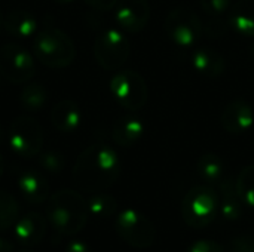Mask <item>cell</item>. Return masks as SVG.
<instances>
[{
	"label": "cell",
	"mask_w": 254,
	"mask_h": 252,
	"mask_svg": "<svg viewBox=\"0 0 254 252\" xmlns=\"http://www.w3.org/2000/svg\"><path fill=\"white\" fill-rule=\"evenodd\" d=\"M121 174V160L115 149L104 143L88 146L73 166V181L80 192L100 193L112 187Z\"/></svg>",
	"instance_id": "6da1fadb"
},
{
	"label": "cell",
	"mask_w": 254,
	"mask_h": 252,
	"mask_svg": "<svg viewBox=\"0 0 254 252\" xmlns=\"http://www.w3.org/2000/svg\"><path fill=\"white\" fill-rule=\"evenodd\" d=\"M88 220V202L76 190H58L46 201V221L60 238L79 233L86 226Z\"/></svg>",
	"instance_id": "7a4b0ae2"
},
{
	"label": "cell",
	"mask_w": 254,
	"mask_h": 252,
	"mask_svg": "<svg viewBox=\"0 0 254 252\" xmlns=\"http://www.w3.org/2000/svg\"><path fill=\"white\" fill-rule=\"evenodd\" d=\"M33 52L37 61L49 68H65L76 59L73 39L55 25H43L34 36Z\"/></svg>",
	"instance_id": "3957f363"
},
{
	"label": "cell",
	"mask_w": 254,
	"mask_h": 252,
	"mask_svg": "<svg viewBox=\"0 0 254 252\" xmlns=\"http://www.w3.org/2000/svg\"><path fill=\"white\" fill-rule=\"evenodd\" d=\"M219 215V193L211 186L192 187L182 201L183 221L192 229L210 226Z\"/></svg>",
	"instance_id": "277c9868"
},
{
	"label": "cell",
	"mask_w": 254,
	"mask_h": 252,
	"mask_svg": "<svg viewBox=\"0 0 254 252\" xmlns=\"http://www.w3.org/2000/svg\"><path fill=\"white\" fill-rule=\"evenodd\" d=\"M118 236L132 248L146 250L156 241V229L143 212L128 208L118 214L115 221Z\"/></svg>",
	"instance_id": "5b68a950"
},
{
	"label": "cell",
	"mask_w": 254,
	"mask_h": 252,
	"mask_svg": "<svg viewBox=\"0 0 254 252\" xmlns=\"http://www.w3.org/2000/svg\"><path fill=\"white\" fill-rule=\"evenodd\" d=\"M131 55V43L118 28H107L94 42V56L97 64L106 71L119 70Z\"/></svg>",
	"instance_id": "8992f818"
},
{
	"label": "cell",
	"mask_w": 254,
	"mask_h": 252,
	"mask_svg": "<svg viewBox=\"0 0 254 252\" xmlns=\"http://www.w3.org/2000/svg\"><path fill=\"white\" fill-rule=\"evenodd\" d=\"M110 92L119 105L131 111L143 108L149 98V89L144 77L132 70L116 73L110 79Z\"/></svg>",
	"instance_id": "52a82bcc"
},
{
	"label": "cell",
	"mask_w": 254,
	"mask_h": 252,
	"mask_svg": "<svg viewBox=\"0 0 254 252\" xmlns=\"http://www.w3.org/2000/svg\"><path fill=\"white\" fill-rule=\"evenodd\" d=\"M9 146L22 159L39 156L43 147V129L40 123L30 116L16 117L9 128Z\"/></svg>",
	"instance_id": "ba28073f"
},
{
	"label": "cell",
	"mask_w": 254,
	"mask_h": 252,
	"mask_svg": "<svg viewBox=\"0 0 254 252\" xmlns=\"http://www.w3.org/2000/svg\"><path fill=\"white\" fill-rule=\"evenodd\" d=\"M165 34L182 48L195 45L204 31V24L196 12L189 7L180 6L173 9L164 21Z\"/></svg>",
	"instance_id": "9c48e42d"
},
{
	"label": "cell",
	"mask_w": 254,
	"mask_h": 252,
	"mask_svg": "<svg viewBox=\"0 0 254 252\" xmlns=\"http://www.w3.org/2000/svg\"><path fill=\"white\" fill-rule=\"evenodd\" d=\"M36 71L33 55L16 43H6L0 48V76L10 83H27Z\"/></svg>",
	"instance_id": "30bf717a"
},
{
	"label": "cell",
	"mask_w": 254,
	"mask_h": 252,
	"mask_svg": "<svg viewBox=\"0 0 254 252\" xmlns=\"http://www.w3.org/2000/svg\"><path fill=\"white\" fill-rule=\"evenodd\" d=\"M115 19L121 30L127 33H140L150 19V4L147 0H119Z\"/></svg>",
	"instance_id": "8fae6325"
},
{
	"label": "cell",
	"mask_w": 254,
	"mask_h": 252,
	"mask_svg": "<svg viewBox=\"0 0 254 252\" xmlns=\"http://www.w3.org/2000/svg\"><path fill=\"white\" fill-rule=\"evenodd\" d=\"M223 129L232 135H243L254 125L253 107L243 98H235L226 104L220 114Z\"/></svg>",
	"instance_id": "7c38bea8"
},
{
	"label": "cell",
	"mask_w": 254,
	"mask_h": 252,
	"mask_svg": "<svg viewBox=\"0 0 254 252\" xmlns=\"http://www.w3.org/2000/svg\"><path fill=\"white\" fill-rule=\"evenodd\" d=\"M46 218L39 212H28L22 215L13 226L16 242L22 247L37 245L46 233Z\"/></svg>",
	"instance_id": "4fadbf2b"
},
{
	"label": "cell",
	"mask_w": 254,
	"mask_h": 252,
	"mask_svg": "<svg viewBox=\"0 0 254 252\" xmlns=\"http://www.w3.org/2000/svg\"><path fill=\"white\" fill-rule=\"evenodd\" d=\"M244 202L237 190L235 180L225 178L219 183V214L225 221H238L244 214Z\"/></svg>",
	"instance_id": "5bb4252c"
},
{
	"label": "cell",
	"mask_w": 254,
	"mask_h": 252,
	"mask_svg": "<svg viewBox=\"0 0 254 252\" xmlns=\"http://www.w3.org/2000/svg\"><path fill=\"white\" fill-rule=\"evenodd\" d=\"M51 123L60 134H71L82 123L80 107L73 100H61L51 110Z\"/></svg>",
	"instance_id": "9a60e30c"
},
{
	"label": "cell",
	"mask_w": 254,
	"mask_h": 252,
	"mask_svg": "<svg viewBox=\"0 0 254 252\" xmlns=\"http://www.w3.org/2000/svg\"><path fill=\"white\" fill-rule=\"evenodd\" d=\"M18 189L22 198L31 205H40L49 199V186L46 178L34 171L27 169L18 177Z\"/></svg>",
	"instance_id": "2e32d148"
},
{
	"label": "cell",
	"mask_w": 254,
	"mask_h": 252,
	"mask_svg": "<svg viewBox=\"0 0 254 252\" xmlns=\"http://www.w3.org/2000/svg\"><path fill=\"white\" fill-rule=\"evenodd\" d=\"M193 68L204 77H220L226 70L225 58L213 48H199L192 53Z\"/></svg>",
	"instance_id": "e0dca14e"
},
{
	"label": "cell",
	"mask_w": 254,
	"mask_h": 252,
	"mask_svg": "<svg viewBox=\"0 0 254 252\" xmlns=\"http://www.w3.org/2000/svg\"><path fill=\"white\" fill-rule=\"evenodd\" d=\"M144 135V123L132 116L118 119L112 126V140L119 147H132Z\"/></svg>",
	"instance_id": "ac0fdd59"
},
{
	"label": "cell",
	"mask_w": 254,
	"mask_h": 252,
	"mask_svg": "<svg viewBox=\"0 0 254 252\" xmlns=\"http://www.w3.org/2000/svg\"><path fill=\"white\" fill-rule=\"evenodd\" d=\"M3 28L16 39H30L39 31L37 19L27 10H12L3 18Z\"/></svg>",
	"instance_id": "d6986e66"
},
{
	"label": "cell",
	"mask_w": 254,
	"mask_h": 252,
	"mask_svg": "<svg viewBox=\"0 0 254 252\" xmlns=\"http://www.w3.org/2000/svg\"><path fill=\"white\" fill-rule=\"evenodd\" d=\"M229 25L244 37H254V0H238L229 9Z\"/></svg>",
	"instance_id": "ffe728a7"
},
{
	"label": "cell",
	"mask_w": 254,
	"mask_h": 252,
	"mask_svg": "<svg viewBox=\"0 0 254 252\" xmlns=\"http://www.w3.org/2000/svg\"><path fill=\"white\" fill-rule=\"evenodd\" d=\"M196 172L201 180L207 184H216L222 181L223 175V162L222 157L213 151L204 153L196 160Z\"/></svg>",
	"instance_id": "44dd1931"
},
{
	"label": "cell",
	"mask_w": 254,
	"mask_h": 252,
	"mask_svg": "<svg viewBox=\"0 0 254 252\" xmlns=\"http://www.w3.org/2000/svg\"><path fill=\"white\" fill-rule=\"evenodd\" d=\"M86 202H88L89 215L98 220H107L118 212V201L112 195H107L104 192L92 193L86 199Z\"/></svg>",
	"instance_id": "7402d4cb"
},
{
	"label": "cell",
	"mask_w": 254,
	"mask_h": 252,
	"mask_svg": "<svg viewBox=\"0 0 254 252\" xmlns=\"http://www.w3.org/2000/svg\"><path fill=\"white\" fill-rule=\"evenodd\" d=\"M19 100L27 111H40L48 102V89L40 82H27V85H24L21 91Z\"/></svg>",
	"instance_id": "603a6c76"
},
{
	"label": "cell",
	"mask_w": 254,
	"mask_h": 252,
	"mask_svg": "<svg viewBox=\"0 0 254 252\" xmlns=\"http://www.w3.org/2000/svg\"><path fill=\"white\" fill-rule=\"evenodd\" d=\"M19 218V205L13 195L0 190V232L15 226Z\"/></svg>",
	"instance_id": "cb8c5ba5"
},
{
	"label": "cell",
	"mask_w": 254,
	"mask_h": 252,
	"mask_svg": "<svg viewBox=\"0 0 254 252\" xmlns=\"http://www.w3.org/2000/svg\"><path fill=\"white\" fill-rule=\"evenodd\" d=\"M235 184L244 205L254 208V165H249L241 169L235 180Z\"/></svg>",
	"instance_id": "d4e9b609"
},
{
	"label": "cell",
	"mask_w": 254,
	"mask_h": 252,
	"mask_svg": "<svg viewBox=\"0 0 254 252\" xmlns=\"http://www.w3.org/2000/svg\"><path fill=\"white\" fill-rule=\"evenodd\" d=\"M39 165L51 172V174H58L64 169L65 166V159L60 151L55 150H46V151H40L39 154Z\"/></svg>",
	"instance_id": "484cf974"
},
{
	"label": "cell",
	"mask_w": 254,
	"mask_h": 252,
	"mask_svg": "<svg viewBox=\"0 0 254 252\" xmlns=\"http://www.w3.org/2000/svg\"><path fill=\"white\" fill-rule=\"evenodd\" d=\"M204 12L211 16H222L229 12L232 0H199Z\"/></svg>",
	"instance_id": "4316f807"
},
{
	"label": "cell",
	"mask_w": 254,
	"mask_h": 252,
	"mask_svg": "<svg viewBox=\"0 0 254 252\" xmlns=\"http://www.w3.org/2000/svg\"><path fill=\"white\" fill-rule=\"evenodd\" d=\"M231 252H254V235H238L229 244Z\"/></svg>",
	"instance_id": "83f0119b"
},
{
	"label": "cell",
	"mask_w": 254,
	"mask_h": 252,
	"mask_svg": "<svg viewBox=\"0 0 254 252\" xmlns=\"http://www.w3.org/2000/svg\"><path fill=\"white\" fill-rule=\"evenodd\" d=\"M188 252H225L223 247L211 239H201L190 245Z\"/></svg>",
	"instance_id": "f1b7e54d"
},
{
	"label": "cell",
	"mask_w": 254,
	"mask_h": 252,
	"mask_svg": "<svg viewBox=\"0 0 254 252\" xmlns=\"http://www.w3.org/2000/svg\"><path fill=\"white\" fill-rule=\"evenodd\" d=\"M86 4H89L92 9L98 12H109L116 7L119 0H85Z\"/></svg>",
	"instance_id": "f546056e"
},
{
	"label": "cell",
	"mask_w": 254,
	"mask_h": 252,
	"mask_svg": "<svg viewBox=\"0 0 254 252\" xmlns=\"http://www.w3.org/2000/svg\"><path fill=\"white\" fill-rule=\"evenodd\" d=\"M64 252H92L91 247L83 242V241H71L67 247Z\"/></svg>",
	"instance_id": "4dcf8cb0"
},
{
	"label": "cell",
	"mask_w": 254,
	"mask_h": 252,
	"mask_svg": "<svg viewBox=\"0 0 254 252\" xmlns=\"http://www.w3.org/2000/svg\"><path fill=\"white\" fill-rule=\"evenodd\" d=\"M0 252H13V244L0 236Z\"/></svg>",
	"instance_id": "1f68e13d"
},
{
	"label": "cell",
	"mask_w": 254,
	"mask_h": 252,
	"mask_svg": "<svg viewBox=\"0 0 254 252\" xmlns=\"http://www.w3.org/2000/svg\"><path fill=\"white\" fill-rule=\"evenodd\" d=\"M3 171H4V160H3V156H1V153H0V177H1V174H3Z\"/></svg>",
	"instance_id": "d6a6232c"
},
{
	"label": "cell",
	"mask_w": 254,
	"mask_h": 252,
	"mask_svg": "<svg viewBox=\"0 0 254 252\" xmlns=\"http://www.w3.org/2000/svg\"><path fill=\"white\" fill-rule=\"evenodd\" d=\"M55 3H58V4H70V3H73L74 0H54Z\"/></svg>",
	"instance_id": "836d02e7"
},
{
	"label": "cell",
	"mask_w": 254,
	"mask_h": 252,
	"mask_svg": "<svg viewBox=\"0 0 254 252\" xmlns=\"http://www.w3.org/2000/svg\"><path fill=\"white\" fill-rule=\"evenodd\" d=\"M3 27V15H1V12H0V28Z\"/></svg>",
	"instance_id": "e575fe53"
},
{
	"label": "cell",
	"mask_w": 254,
	"mask_h": 252,
	"mask_svg": "<svg viewBox=\"0 0 254 252\" xmlns=\"http://www.w3.org/2000/svg\"><path fill=\"white\" fill-rule=\"evenodd\" d=\"M252 55H253V56H254V45H253V46H252Z\"/></svg>",
	"instance_id": "d590c367"
},
{
	"label": "cell",
	"mask_w": 254,
	"mask_h": 252,
	"mask_svg": "<svg viewBox=\"0 0 254 252\" xmlns=\"http://www.w3.org/2000/svg\"><path fill=\"white\" fill-rule=\"evenodd\" d=\"M21 252H31V251H21Z\"/></svg>",
	"instance_id": "8d00e7d4"
}]
</instances>
